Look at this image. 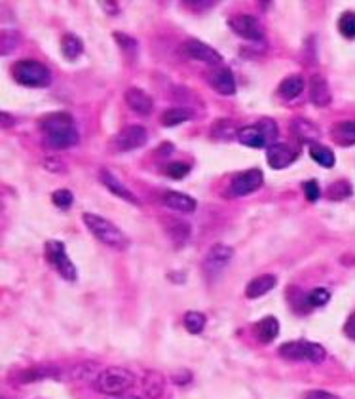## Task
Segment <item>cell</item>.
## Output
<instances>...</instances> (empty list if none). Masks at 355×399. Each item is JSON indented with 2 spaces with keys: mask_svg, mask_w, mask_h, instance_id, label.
I'll use <instances>...</instances> for the list:
<instances>
[{
  "mask_svg": "<svg viewBox=\"0 0 355 399\" xmlns=\"http://www.w3.org/2000/svg\"><path fill=\"white\" fill-rule=\"evenodd\" d=\"M40 130L44 132L46 145L55 150L74 147L80 135L74 126V120L67 112H53L40 120Z\"/></svg>",
  "mask_w": 355,
  "mask_h": 399,
  "instance_id": "6da1fadb",
  "label": "cell"
},
{
  "mask_svg": "<svg viewBox=\"0 0 355 399\" xmlns=\"http://www.w3.org/2000/svg\"><path fill=\"white\" fill-rule=\"evenodd\" d=\"M82 219H84V224L88 227L89 232H91L101 244L107 245V247L116 249V251H124V249L129 247V238H127L114 222L109 221V219H104V217L97 213H84Z\"/></svg>",
  "mask_w": 355,
  "mask_h": 399,
  "instance_id": "7a4b0ae2",
  "label": "cell"
},
{
  "mask_svg": "<svg viewBox=\"0 0 355 399\" xmlns=\"http://www.w3.org/2000/svg\"><path fill=\"white\" fill-rule=\"evenodd\" d=\"M135 382H137V378L129 369L107 367V369L99 373L93 386H95V390L99 393H103L107 398H112V396H124L126 392H129L135 386Z\"/></svg>",
  "mask_w": 355,
  "mask_h": 399,
  "instance_id": "3957f363",
  "label": "cell"
},
{
  "mask_svg": "<svg viewBox=\"0 0 355 399\" xmlns=\"http://www.w3.org/2000/svg\"><path fill=\"white\" fill-rule=\"evenodd\" d=\"M12 74L14 80L25 88H48L52 84V71L37 60L17 61Z\"/></svg>",
  "mask_w": 355,
  "mask_h": 399,
  "instance_id": "277c9868",
  "label": "cell"
},
{
  "mask_svg": "<svg viewBox=\"0 0 355 399\" xmlns=\"http://www.w3.org/2000/svg\"><path fill=\"white\" fill-rule=\"evenodd\" d=\"M277 124L274 120L262 118L257 124L251 126H244L242 130H237V141L249 148H264L275 145L277 139Z\"/></svg>",
  "mask_w": 355,
  "mask_h": 399,
  "instance_id": "5b68a950",
  "label": "cell"
},
{
  "mask_svg": "<svg viewBox=\"0 0 355 399\" xmlns=\"http://www.w3.org/2000/svg\"><path fill=\"white\" fill-rule=\"evenodd\" d=\"M280 354L291 362H308V363H323L327 357V350L318 342L310 340H291L280 346Z\"/></svg>",
  "mask_w": 355,
  "mask_h": 399,
  "instance_id": "8992f818",
  "label": "cell"
},
{
  "mask_svg": "<svg viewBox=\"0 0 355 399\" xmlns=\"http://www.w3.org/2000/svg\"><path fill=\"white\" fill-rule=\"evenodd\" d=\"M46 257H48V260L52 263V266L57 270V274H60L63 280H78V270H76V266L73 265V260L69 257L65 245L61 244V242H55V240L48 242V244H46Z\"/></svg>",
  "mask_w": 355,
  "mask_h": 399,
  "instance_id": "52a82bcc",
  "label": "cell"
},
{
  "mask_svg": "<svg viewBox=\"0 0 355 399\" xmlns=\"http://www.w3.org/2000/svg\"><path fill=\"white\" fill-rule=\"evenodd\" d=\"M230 29L236 33L237 37L245 38V40H253L259 42L264 38V27L259 21V17L251 14H237L232 15L228 19Z\"/></svg>",
  "mask_w": 355,
  "mask_h": 399,
  "instance_id": "ba28073f",
  "label": "cell"
},
{
  "mask_svg": "<svg viewBox=\"0 0 355 399\" xmlns=\"http://www.w3.org/2000/svg\"><path fill=\"white\" fill-rule=\"evenodd\" d=\"M234 259V247L224 244H215L203 259V272L209 278H215L230 265V260Z\"/></svg>",
  "mask_w": 355,
  "mask_h": 399,
  "instance_id": "9c48e42d",
  "label": "cell"
},
{
  "mask_svg": "<svg viewBox=\"0 0 355 399\" xmlns=\"http://www.w3.org/2000/svg\"><path fill=\"white\" fill-rule=\"evenodd\" d=\"M264 183V175L262 171L253 168V170L242 171V173H236L232 181H230V190L234 196H247V194H253L259 190L260 186Z\"/></svg>",
  "mask_w": 355,
  "mask_h": 399,
  "instance_id": "30bf717a",
  "label": "cell"
},
{
  "mask_svg": "<svg viewBox=\"0 0 355 399\" xmlns=\"http://www.w3.org/2000/svg\"><path fill=\"white\" fill-rule=\"evenodd\" d=\"M148 133L147 130L139 124H129V126L122 127L116 137H114V145L118 150H135V148H141L147 145Z\"/></svg>",
  "mask_w": 355,
  "mask_h": 399,
  "instance_id": "8fae6325",
  "label": "cell"
},
{
  "mask_svg": "<svg viewBox=\"0 0 355 399\" xmlns=\"http://www.w3.org/2000/svg\"><path fill=\"white\" fill-rule=\"evenodd\" d=\"M183 52L192 57L196 61H201V63H208L211 66L222 65V55L217 50H213L211 46L201 42L198 38H188L185 44H183Z\"/></svg>",
  "mask_w": 355,
  "mask_h": 399,
  "instance_id": "7c38bea8",
  "label": "cell"
},
{
  "mask_svg": "<svg viewBox=\"0 0 355 399\" xmlns=\"http://www.w3.org/2000/svg\"><path fill=\"white\" fill-rule=\"evenodd\" d=\"M208 82L209 86L219 91L221 96H234L236 94V78H234V73L230 71L228 66H213L208 73Z\"/></svg>",
  "mask_w": 355,
  "mask_h": 399,
  "instance_id": "4fadbf2b",
  "label": "cell"
},
{
  "mask_svg": "<svg viewBox=\"0 0 355 399\" xmlns=\"http://www.w3.org/2000/svg\"><path fill=\"white\" fill-rule=\"evenodd\" d=\"M296 158H298V152H296L293 147L285 145V143H275L272 147H268L266 150L268 166L275 171L289 168L291 163L295 162Z\"/></svg>",
  "mask_w": 355,
  "mask_h": 399,
  "instance_id": "5bb4252c",
  "label": "cell"
},
{
  "mask_svg": "<svg viewBox=\"0 0 355 399\" xmlns=\"http://www.w3.org/2000/svg\"><path fill=\"white\" fill-rule=\"evenodd\" d=\"M99 179H101V183L107 186V190H111L116 198H122L124 202H127V204H131V206H139V204H141L139 198H137L111 170H104L103 168V170L99 171Z\"/></svg>",
  "mask_w": 355,
  "mask_h": 399,
  "instance_id": "9a60e30c",
  "label": "cell"
},
{
  "mask_svg": "<svg viewBox=\"0 0 355 399\" xmlns=\"http://www.w3.org/2000/svg\"><path fill=\"white\" fill-rule=\"evenodd\" d=\"M124 99H126L127 107L137 114H141V116H148L150 112L154 111V99L141 88H129Z\"/></svg>",
  "mask_w": 355,
  "mask_h": 399,
  "instance_id": "2e32d148",
  "label": "cell"
},
{
  "mask_svg": "<svg viewBox=\"0 0 355 399\" xmlns=\"http://www.w3.org/2000/svg\"><path fill=\"white\" fill-rule=\"evenodd\" d=\"M310 101L319 109L323 107H329L331 101H333V96H331V88L327 80L321 76V74H313L310 80Z\"/></svg>",
  "mask_w": 355,
  "mask_h": 399,
  "instance_id": "e0dca14e",
  "label": "cell"
},
{
  "mask_svg": "<svg viewBox=\"0 0 355 399\" xmlns=\"http://www.w3.org/2000/svg\"><path fill=\"white\" fill-rule=\"evenodd\" d=\"M275 285H277V278L274 274H262V276H257L247 283L245 295H247V299H259V296L270 293Z\"/></svg>",
  "mask_w": 355,
  "mask_h": 399,
  "instance_id": "ac0fdd59",
  "label": "cell"
},
{
  "mask_svg": "<svg viewBox=\"0 0 355 399\" xmlns=\"http://www.w3.org/2000/svg\"><path fill=\"white\" fill-rule=\"evenodd\" d=\"M165 384H167V380L158 371H147L143 377V392L148 399L162 398L163 392H165Z\"/></svg>",
  "mask_w": 355,
  "mask_h": 399,
  "instance_id": "d6986e66",
  "label": "cell"
},
{
  "mask_svg": "<svg viewBox=\"0 0 355 399\" xmlns=\"http://www.w3.org/2000/svg\"><path fill=\"white\" fill-rule=\"evenodd\" d=\"M163 206H167L170 209H175V211H181V213H192L196 211V200L192 196H188V194L183 193H170L163 194Z\"/></svg>",
  "mask_w": 355,
  "mask_h": 399,
  "instance_id": "ffe728a7",
  "label": "cell"
},
{
  "mask_svg": "<svg viewBox=\"0 0 355 399\" xmlns=\"http://www.w3.org/2000/svg\"><path fill=\"white\" fill-rule=\"evenodd\" d=\"M255 335H257V339H259L262 344L272 342V340L280 335V321H277L274 316L262 318L260 321H257V326H255Z\"/></svg>",
  "mask_w": 355,
  "mask_h": 399,
  "instance_id": "44dd1931",
  "label": "cell"
},
{
  "mask_svg": "<svg viewBox=\"0 0 355 399\" xmlns=\"http://www.w3.org/2000/svg\"><path fill=\"white\" fill-rule=\"evenodd\" d=\"M304 78L300 74H291L287 78H283L282 84L277 86V94L283 99H296L304 91Z\"/></svg>",
  "mask_w": 355,
  "mask_h": 399,
  "instance_id": "7402d4cb",
  "label": "cell"
},
{
  "mask_svg": "<svg viewBox=\"0 0 355 399\" xmlns=\"http://www.w3.org/2000/svg\"><path fill=\"white\" fill-rule=\"evenodd\" d=\"M331 135L333 139L342 145V147H349V145H355V120H344V122H338L336 126H333L331 130Z\"/></svg>",
  "mask_w": 355,
  "mask_h": 399,
  "instance_id": "603a6c76",
  "label": "cell"
},
{
  "mask_svg": "<svg viewBox=\"0 0 355 399\" xmlns=\"http://www.w3.org/2000/svg\"><path fill=\"white\" fill-rule=\"evenodd\" d=\"M293 133L302 143H308V145H313L319 139V130L316 127V124H311L310 120L295 118V122H293Z\"/></svg>",
  "mask_w": 355,
  "mask_h": 399,
  "instance_id": "cb8c5ba5",
  "label": "cell"
},
{
  "mask_svg": "<svg viewBox=\"0 0 355 399\" xmlns=\"http://www.w3.org/2000/svg\"><path fill=\"white\" fill-rule=\"evenodd\" d=\"M194 118V112L190 109H183V107H177V109H167V111L162 112L160 116V122L162 126L165 127H175L185 124L188 120Z\"/></svg>",
  "mask_w": 355,
  "mask_h": 399,
  "instance_id": "d4e9b609",
  "label": "cell"
},
{
  "mask_svg": "<svg viewBox=\"0 0 355 399\" xmlns=\"http://www.w3.org/2000/svg\"><path fill=\"white\" fill-rule=\"evenodd\" d=\"M61 53L67 61H76L84 53V42L76 35H65L61 38Z\"/></svg>",
  "mask_w": 355,
  "mask_h": 399,
  "instance_id": "484cf974",
  "label": "cell"
},
{
  "mask_svg": "<svg viewBox=\"0 0 355 399\" xmlns=\"http://www.w3.org/2000/svg\"><path fill=\"white\" fill-rule=\"evenodd\" d=\"M167 236L171 238V242L175 245H185L186 240L190 238V232H192V229H190V224L186 221H183V219H179V221H171L170 224H167Z\"/></svg>",
  "mask_w": 355,
  "mask_h": 399,
  "instance_id": "4316f807",
  "label": "cell"
},
{
  "mask_svg": "<svg viewBox=\"0 0 355 399\" xmlns=\"http://www.w3.org/2000/svg\"><path fill=\"white\" fill-rule=\"evenodd\" d=\"M55 371L52 367H33V369H25L21 373H17V380L21 384H29V382H35V380H40V378H61L60 375H55Z\"/></svg>",
  "mask_w": 355,
  "mask_h": 399,
  "instance_id": "83f0119b",
  "label": "cell"
},
{
  "mask_svg": "<svg viewBox=\"0 0 355 399\" xmlns=\"http://www.w3.org/2000/svg\"><path fill=\"white\" fill-rule=\"evenodd\" d=\"M99 373H101V371H99V363L86 362L76 365V367L71 371V378H74V380H84V382H89V380L95 382Z\"/></svg>",
  "mask_w": 355,
  "mask_h": 399,
  "instance_id": "f1b7e54d",
  "label": "cell"
},
{
  "mask_svg": "<svg viewBox=\"0 0 355 399\" xmlns=\"http://www.w3.org/2000/svg\"><path fill=\"white\" fill-rule=\"evenodd\" d=\"M310 156L311 160L319 166H323V168H333L334 166V154L331 148H327L325 145H319V143H313L310 145Z\"/></svg>",
  "mask_w": 355,
  "mask_h": 399,
  "instance_id": "f546056e",
  "label": "cell"
},
{
  "mask_svg": "<svg viewBox=\"0 0 355 399\" xmlns=\"http://www.w3.org/2000/svg\"><path fill=\"white\" fill-rule=\"evenodd\" d=\"M185 329L190 335H200L203 329H206V323H208V318H206V314H201V312H186L185 314Z\"/></svg>",
  "mask_w": 355,
  "mask_h": 399,
  "instance_id": "4dcf8cb0",
  "label": "cell"
},
{
  "mask_svg": "<svg viewBox=\"0 0 355 399\" xmlns=\"http://www.w3.org/2000/svg\"><path fill=\"white\" fill-rule=\"evenodd\" d=\"M329 301H331V293H329L325 287L311 289L310 293L306 295V303L313 306V308H321V306H325Z\"/></svg>",
  "mask_w": 355,
  "mask_h": 399,
  "instance_id": "1f68e13d",
  "label": "cell"
},
{
  "mask_svg": "<svg viewBox=\"0 0 355 399\" xmlns=\"http://www.w3.org/2000/svg\"><path fill=\"white\" fill-rule=\"evenodd\" d=\"M338 30L344 38H355V12H344L340 15Z\"/></svg>",
  "mask_w": 355,
  "mask_h": 399,
  "instance_id": "d6a6232c",
  "label": "cell"
},
{
  "mask_svg": "<svg viewBox=\"0 0 355 399\" xmlns=\"http://www.w3.org/2000/svg\"><path fill=\"white\" fill-rule=\"evenodd\" d=\"M19 33L15 30H2L0 35V50H2V55H8V53L15 50V46L19 44Z\"/></svg>",
  "mask_w": 355,
  "mask_h": 399,
  "instance_id": "836d02e7",
  "label": "cell"
},
{
  "mask_svg": "<svg viewBox=\"0 0 355 399\" xmlns=\"http://www.w3.org/2000/svg\"><path fill=\"white\" fill-rule=\"evenodd\" d=\"M329 200H334V202H340V200H346L348 196H352V185L346 183V181H338V183H334L329 188V193H327Z\"/></svg>",
  "mask_w": 355,
  "mask_h": 399,
  "instance_id": "e575fe53",
  "label": "cell"
},
{
  "mask_svg": "<svg viewBox=\"0 0 355 399\" xmlns=\"http://www.w3.org/2000/svg\"><path fill=\"white\" fill-rule=\"evenodd\" d=\"M114 38H116V42H118V46L122 48V52L126 53V55H129V57H135V55H137V48H139V44H137L135 38L127 37L124 33H114Z\"/></svg>",
  "mask_w": 355,
  "mask_h": 399,
  "instance_id": "d590c367",
  "label": "cell"
},
{
  "mask_svg": "<svg viewBox=\"0 0 355 399\" xmlns=\"http://www.w3.org/2000/svg\"><path fill=\"white\" fill-rule=\"evenodd\" d=\"M190 173V166L186 162H171L165 166V175L171 179H185Z\"/></svg>",
  "mask_w": 355,
  "mask_h": 399,
  "instance_id": "8d00e7d4",
  "label": "cell"
},
{
  "mask_svg": "<svg viewBox=\"0 0 355 399\" xmlns=\"http://www.w3.org/2000/svg\"><path fill=\"white\" fill-rule=\"evenodd\" d=\"M52 202H53V206L60 207V209H69V207L73 206L74 196L71 190L61 188V190H55V193L52 194Z\"/></svg>",
  "mask_w": 355,
  "mask_h": 399,
  "instance_id": "74e56055",
  "label": "cell"
},
{
  "mask_svg": "<svg viewBox=\"0 0 355 399\" xmlns=\"http://www.w3.org/2000/svg\"><path fill=\"white\" fill-rule=\"evenodd\" d=\"M304 194H306V198L308 202H318L319 196H321V190H319L318 181H308V183H304Z\"/></svg>",
  "mask_w": 355,
  "mask_h": 399,
  "instance_id": "f35d334b",
  "label": "cell"
},
{
  "mask_svg": "<svg viewBox=\"0 0 355 399\" xmlns=\"http://www.w3.org/2000/svg\"><path fill=\"white\" fill-rule=\"evenodd\" d=\"M304 399H340V398L331 392H325V390H310V392L304 393Z\"/></svg>",
  "mask_w": 355,
  "mask_h": 399,
  "instance_id": "ab89813d",
  "label": "cell"
},
{
  "mask_svg": "<svg viewBox=\"0 0 355 399\" xmlns=\"http://www.w3.org/2000/svg\"><path fill=\"white\" fill-rule=\"evenodd\" d=\"M344 332L348 335L349 339L355 340V314H352L346 321V326H344Z\"/></svg>",
  "mask_w": 355,
  "mask_h": 399,
  "instance_id": "60d3db41",
  "label": "cell"
},
{
  "mask_svg": "<svg viewBox=\"0 0 355 399\" xmlns=\"http://www.w3.org/2000/svg\"><path fill=\"white\" fill-rule=\"evenodd\" d=\"M190 380H192V375H190L188 371H186L185 377H183V375H173V382H175V384H179V386L186 384V382H190Z\"/></svg>",
  "mask_w": 355,
  "mask_h": 399,
  "instance_id": "b9f144b4",
  "label": "cell"
},
{
  "mask_svg": "<svg viewBox=\"0 0 355 399\" xmlns=\"http://www.w3.org/2000/svg\"><path fill=\"white\" fill-rule=\"evenodd\" d=\"M0 118H2V127H12L15 126V118H12L6 111L0 114Z\"/></svg>",
  "mask_w": 355,
  "mask_h": 399,
  "instance_id": "7bdbcfd3",
  "label": "cell"
},
{
  "mask_svg": "<svg viewBox=\"0 0 355 399\" xmlns=\"http://www.w3.org/2000/svg\"><path fill=\"white\" fill-rule=\"evenodd\" d=\"M107 399H139V398H135V396H112V398Z\"/></svg>",
  "mask_w": 355,
  "mask_h": 399,
  "instance_id": "ee69618b",
  "label": "cell"
}]
</instances>
